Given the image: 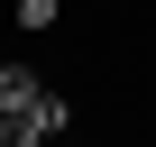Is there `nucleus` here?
<instances>
[{"label": "nucleus", "instance_id": "nucleus-1", "mask_svg": "<svg viewBox=\"0 0 156 147\" xmlns=\"http://www.w3.org/2000/svg\"><path fill=\"white\" fill-rule=\"evenodd\" d=\"M0 110L28 120V138H37V147L73 129V101H64L55 83H37V64H0Z\"/></svg>", "mask_w": 156, "mask_h": 147}, {"label": "nucleus", "instance_id": "nucleus-2", "mask_svg": "<svg viewBox=\"0 0 156 147\" xmlns=\"http://www.w3.org/2000/svg\"><path fill=\"white\" fill-rule=\"evenodd\" d=\"M55 19H64V0H19V28H28V37H46Z\"/></svg>", "mask_w": 156, "mask_h": 147}, {"label": "nucleus", "instance_id": "nucleus-3", "mask_svg": "<svg viewBox=\"0 0 156 147\" xmlns=\"http://www.w3.org/2000/svg\"><path fill=\"white\" fill-rule=\"evenodd\" d=\"M0 147H37V138H28V120H9V110H0Z\"/></svg>", "mask_w": 156, "mask_h": 147}]
</instances>
